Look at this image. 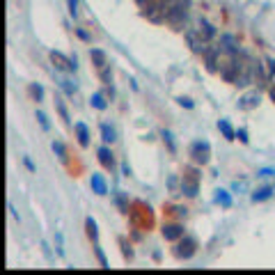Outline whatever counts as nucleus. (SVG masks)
Masks as SVG:
<instances>
[{
  "label": "nucleus",
  "mask_w": 275,
  "mask_h": 275,
  "mask_svg": "<svg viewBox=\"0 0 275 275\" xmlns=\"http://www.w3.org/2000/svg\"><path fill=\"white\" fill-rule=\"evenodd\" d=\"M197 181H200V177H197V170H193V168H186V175L184 179H181V193L188 197H195L197 195Z\"/></svg>",
  "instance_id": "obj_1"
},
{
  "label": "nucleus",
  "mask_w": 275,
  "mask_h": 275,
  "mask_svg": "<svg viewBox=\"0 0 275 275\" xmlns=\"http://www.w3.org/2000/svg\"><path fill=\"white\" fill-rule=\"evenodd\" d=\"M195 248H197L195 239H190V236H181V241L177 243V248H175V257H179V259H190V257L195 255Z\"/></svg>",
  "instance_id": "obj_2"
},
{
  "label": "nucleus",
  "mask_w": 275,
  "mask_h": 275,
  "mask_svg": "<svg viewBox=\"0 0 275 275\" xmlns=\"http://www.w3.org/2000/svg\"><path fill=\"white\" fill-rule=\"evenodd\" d=\"M190 156H193V160H195V163L206 165V163H209V158H211V145L206 140L195 142V145L190 147Z\"/></svg>",
  "instance_id": "obj_3"
},
{
  "label": "nucleus",
  "mask_w": 275,
  "mask_h": 275,
  "mask_svg": "<svg viewBox=\"0 0 275 275\" xmlns=\"http://www.w3.org/2000/svg\"><path fill=\"white\" fill-rule=\"evenodd\" d=\"M50 60H53L55 69H60V71H74L76 69V58L69 60L67 55L60 53V50H53V53H50Z\"/></svg>",
  "instance_id": "obj_4"
},
{
  "label": "nucleus",
  "mask_w": 275,
  "mask_h": 275,
  "mask_svg": "<svg viewBox=\"0 0 275 275\" xmlns=\"http://www.w3.org/2000/svg\"><path fill=\"white\" fill-rule=\"evenodd\" d=\"M218 58H220V48L213 46V48L204 50V60H206V69L209 71H218Z\"/></svg>",
  "instance_id": "obj_5"
},
{
  "label": "nucleus",
  "mask_w": 275,
  "mask_h": 275,
  "mask_svg": "<svg viewBox=\"0 0 275 275\" xmlns=\"http://www.w3.org/2000/svg\"><path fill=\"white\" fill-rule=\"evenodd\" d=\"M181 236H184V227L177 225V223H172V225H165V227H163V239H165V241H179Z\"/></svg>",
  "instance_id": "obj_6"
},
{
  "label": "nucleus",
  "mask_w": 275,
  "mask_h": 275,
  "mask_svg": "<svg viewBox=\"0 0 275 275\" xmlns=\"http://www.w3.org/2000/svg\"><path fill=\"white\" fill-rule=\"evenodd\" d=\"M197 35H200L204 41H209V39H213V37H215V28L209 23V21L200 19V21H197Z\"/></svg>",
  "instance_id": "obj_7"
},
{
  "label": "nucleus",
  "mask_w": 275,
  "mask_h": 275,
  "mask_svg": "<svg viewBox=\"0 0 275 275\" xmlns=\"http://www.w3.org/2000/svg\"><path fill=\"white\" fill-rule=\"evenodd\" d=\"M186 39H188L190 48L195 50V53H202V55H204L206 46H204V39H202L200 35H195V32H186Z\"/></svg>",
  "instance_id": "obj_8"
},
{
  "label": "nucleus",
  "mask_w": 275,
  "mask_h": 275,
  "mask_svg": "<svg viewBox=\"0 0 275 275\" xmlns=\"http://www.w3.org/2000/svg\"><path fill=\"white\" fill-rule=\"evenodd\" d=\"M96 156H99V163L103 165V168H113L115 165V160H113V151L108 149V147H99V151H96Z\"/></svg>",
  "instance_id": "obj_9"
},
{
  "label": "nucleus",
  "mask_w": 275,
  "mask_h": 275,
  "mask_svg": "<svg viewBox=\"0 0 275 275\" xmlns=\"http://www.w3.org/2000/svg\"><path fill=\"white\" fill-rule=\"evenodd\" d=\"M76 135H78L80 147H87V145H90V129H87L83 122H78V124H76Z\"/></svg>",
  "instance_id": "obj_10"
},
{
  "label": "nucleus",
  "mask_w": 275,
  "mask_h": 275,
  "mask_svg": "<svg viewBox=\"0 0 275 275\" xmlns=\"http://www.w3.org/2000/svg\"><path fill=\"white\" fill-rule=\"evenodd\" d=\"M92 190L96 195H105L108 193V186H105V179L101 175H92Z\"/></svg>",
  "instance_id": "obj_11"
},
{
  "label": "nucleus",
  "mask_w": 275,
  "mask_h": 275,
  "mask_svg": "<svg viewBox=\"0 0 275 275\" xmlns=\"http://www.w3.org/2000/svg\"><path fill=\"white\" fill-rule=\"evenodd\" d=\"M257 103H259V94H245L243 99L239 101V108H243V110H250V108H255Z\"/></svg>",
  "instance_id": "obj_12"
},
{
  "label": "nucleus",
  "mask_w": 275,
  "mask_h": 275,
  "mask_svg": "<svg viewBox=\"0 0 275 275\" xmlns=\"http://www.w3.org/2000/svg\"><path fill=\"white\" fill-rule=\"evenodd\" d=\"M90 58H92V62H94L99 69H105V53L101 48H92L90 50Z\"/></svg>",
  "instance_id": "obj_13"
},
{
  "label": "nucleus",
  "mask_w": 275,
  "mask_h": 275,
  "mask_svg": "<svg viewBox=\"0 0 275 275\" xmlns=\"http://www.w3.org/2000/svg\"><path fill=\"white\" fill-rule=\"evenodd\" d=\"M218 129L223 131V135H225L227 140H234V138H236L234 129H232V126H230V122H227V120H220V122H218Z\"/></svg>",
  "instance_id": "obj_14"
},
{
  "label": "nucleus",
  "mask_w": 275,
  "mask_h": 275,
  "mask_svg": "<svg viewBox=\"0 0 275 275\" xmlns=\"http://www.w3.org/2000/svg\"><path fill=\"white\" fill-rule=\"evenodd\" d=\"M215 202H218V204H223V206H232L230 193H227V190H218V195H215Z\"/></svg>",
  "instance_id": "obj_15"
},
{
  "label": "nucleus",
  "mask_w": 275,
  "mask_h": 275,
  "mask_svg": "<svg viewBox=\"0 0 275 275\" xmlns=\"http://www.w3.org/2000/svg\"><path fill=\"white\" fill-rule=\"evenodd\" d=\"M270 195H273V188H261V190H257L255 195H252V200H255V202H264V200H268Z\"/></svg>",
  "instance_id": "obj_16"
},
{
  "label": "nucleus",
  "mask_w": 275,
  "mask_h": 275,
  "mask_svg": "<svg viewBox=\"0 0 275 275\" xmlns=\"http://www.w3.org/2000/svg\"><path fill=\"white\" fill-rule=\"evenodd\" d=\"M85 227H87V234H90V239H92V241H96L99 232H96V223H94V218H87V220H85Z\"/></svg>",
  "instance_id": "obj_17"
},
{
  "label": "nucleus",
  "mask_w": 275,
  "mask_h": 275,
  "mask_svg": "<svg viewBox=\"0 0 275 275\" xmlns=\"http://www.w3.org/2000/svg\"><path fill=\"white\" fill-rule=\"evenodd\" d=\"M101 135H103V142H113V140H115V131L110 129L108 124L101 126Z\"/></svg>",
  "instance_id": "obj_18"
},
{
  "label": "nucleus",
  "mask_w": 275,
  "mask_h": 275,
  "mask_svg": "<svg viewBox=\"0 0 275 275\" xmlns=\"http://www.w3.org/2000/svg\"><path fill=\"white\" fill-rule=\"evenodd\" d=\"M92 105H94L96 110H105V108H108V103H105L103 94H94V96H92Z\"/></svg>",
  "instance_id": "obj_19"
},
{
  "label": "nucleus",
  "mask_w": 275,
  "mask_h": 275,
  "mask_svg": "<svg viewBox=\"0 0 275 275\" xmlns=\"http://www.w3.org/2000/svg\"><path fill=\"white\" fill-rule=\"evenodd\" d=\"M53 151H55V154H58V156H60L62 160L67 158V149H65V145H62L60 140H55V142H53Z\"/></svg>",
  "instance_id": "obj_20"
},
{
  "label": "nucleus",
  "mask_w": 275,
  "mask_h": 275,
  "mask_svg": "<svg viewBox=\"0 0 275 275\" xmlns=\"http://www.w3.org/2000/svg\"><path fill=\"white\" fill-rule=\"evenodd\" d=\"M62 90H65L69 96H74V94H76V85L71 83V80H62Z\"/></svg>",
  "instance_id": "obj_21"
},
{
  "label": "nucleus",
  "mask_w": 275,
  "mask_h": 275,
  "mask_svg": "<svg viewBox=\"0 0 275 275\" xmlns=\"http://www.w3.org/2000/svg\"><path fill=\"white\" fill-rule=\"evenodd\" d=\"M30 92H32V96H35L37 101L44 99V90H41V85H30Z\"/></svg>",
  "instance_id": "obj_22"
},
{
  "label": "nucleus",
  "mask_w": 275,
  "mask_h": 275,
  "mask_svg": "<svg viewBox=\"0 0 275 275\" xmlns=\"http://www.w3.org/2000/svg\"><path fill=\"white\" fill-rule=\"evenodd\" d=\"M37 120H39V124H41V129H46V131H48V120H46V115H44V113H41V110H39V113H37Z\"/></svg>",
  "instance_id": "obj_23"
},
{
  "label": "nucleus",
  "mask_w": 275,
  "mask_h": 275,
  "mask_svg": "<svg viewBox=\"0 0 275 275\" xmlns=\"http://www.w3.org/2000/svg\"><path fill=\"white\" fill-rule=\"evenodd\" d=\"M223 41H225V44H227V48H230L232 53H236V41L232 39V37H223Z\"/></svg>",
  "instance_id": "obj_24"
},
{
  "label": "nucleus",
  "mask_w": 275,
  "mask_h": 275,
  "mask_svg": "<svg viewBox=\"0 0 275 275\" xmlns=\"http://www.w3.org/2000/svg\"><path fill=\"white\" fill-rule=\"evenodd\" d=\"M55 103H58V110H60V115L65 117V122H69V115H67V110H65V105H62V101L55 99Z\"/></svg>",
  "instance_id": "obj_25"
},
{
  "label": "nucleus",
  "mask_w": 275,
  "mask_h": 275,
  "mask_svg": "<svg viewBox=\"0 0 275 275\" xmlns=\"http://www.w3.org/2000/svg\"><path fill=\"white\" fill-rule=\"evenodd\" d=\"M163 138H165V142L170 145V149L175 151V142H172V133H170V131H163Z\"/></svg>",
  "instance_id": "obj_26"
},
{
  "label": "nucleus",
  "mask_w": 275,
  "mask_h": 275,
  "mask_svg": "<svg viewBox=\"0 0 275 275\" xmlns=\"http://www.w3.org/2000/svg\"><path fill=\"white\" fill-rule=\"evenodd\" d=\"M236 135H239V140H241V142H248V133H245L243 129H241V131H236Z\"/></svg>",
  "instance_id": "obj_27"
},
{
  "label": "nucleus",
  "mask_w": 275,
  "mask_h": 275,
  "mask_svg": "<svg viewBox=\"0 0 275 275\" xmlns=\"http://www.w3.org/2000/svg\"><path fill=\"white\" fill-rule=\"evenodd\" d=\"M76 10H78V3H76V0H69V12L74 16H76Z\"/></svg>",
  "instance_id": "obj_28"
},
{
  "label": "nucleus",
  "mask_w": 275,
  "mask_h": 275,
  "mask_svg": "<svg viewBox=\"0 0 275 275\" xmlns=\"http://www.w3.org/2000/svg\"><path fill=\"white\" fill-rule=\"evenodd\" d=\"M179 103L186 105V108H193V101H188V99H179Z\"/></svg>",
  "instance_id": "obj_29"
},
{
  "label": "nucleus",
  "mask_w": 275,
  "mask_h": 275,
  "mask_svg": "<svg viewBox=\"0 0 275 275\" xmlns=\"http://www.w3.org/2000/svg\"><path fill=\"white\" fill-rule=\"evenodd\" d=\"M268 67H270V71H275V60H268Z\"/></svg>",
  "instance_id": "obj_30"
},
{
  "label": "nucleus",
  "mask_w": 275,
  "mask_h": 275,
  "mask_svg": "<svg viewBox=\"0 0 275 275\" xmlns=\"http://www.w3.org/2000/svg\"><path fill=\"white\" fill-rule=\"evenodd\" d=\"M270 99H273V103H275V87H270Z\"/></svg>",
  "instance_id": "obj_31"
}]
</instances>
